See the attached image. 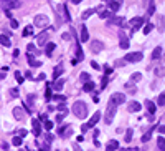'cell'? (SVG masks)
<instances>
[{
  "mask_svg": "<svg viewBox=\"0 0 165 151\" xmlns=\"http://www.w3.org/2000/svg\"><path fill=\"white\" fill-rule=\"evenodd\" d=\"M33 101H35V95H28V103L32 105Z\"/></svg>",
  "mask_w": 165,
  "mask_h": 151,
  "instance_id": "50",
  "label": "cell"
},
{
  "mask_svg": "<svg viewBox=\"0 0 165 151\" xmlns=\"http://www.w3.org/2000/svg\"><path fill=\"white\" fill-rule=\"evenodd\" d=\"M157 146L160 148L162 151H165V138H158V140H157Z\"/></svg>",
  "mask_w": 165,
  "mask_h": 151,
  "instance_id": "30",
  "label": "cell"
},
{
  "mask_svg": "<svg viewBox=\"0 0 165 151\" xmlns=\"http://www.w3.org/2000/svg\"><path fill=\"white\" fill-rule=\"evenodd\" d=\"M82 90H84V91H93V90H94V83L88 80V81L82 85Z\"/></svg>",
  "mask_w": 165,
  "mask_h": 151,
  "instance_id": "24",
  "label": "cell"
},
{
  "mask_svg": "<svg viewBox=\"0 0 165 151\" xmlns=\"http://www.w3.org/2000/svg\"><path fill=\"white\" fill-rule=\"evenodd\" d=\"M108 7H109L111 12H117L119 8H121V2H114V0H111V2L108 4Z\"/></svg>",
  "mask_w": 165,
  "mask_h": 151,
  "instance_id": "17",
  "label": "cell"
},
{
  "mask_svg": "<svg viewBox=\"0 0 165 151\" xmlns=\"http://www.w3.org/2000/svg\"><path fill=\"white\" fill-rule=\"evenodd\" d=\"M28 63H30V67H35V68H38V67H41V61L35 60V58H32V57H28Z\"/></svg>",
  "mask_w": 165,
  "mask_h": 151,
  "instance_id": "25",
  "label": "cell"
},
{
  "mask_svg": "<svg viewBox=\"0 0 165 151\" xmlns=\"http://www.w3.org/2000/svg\"><path fill=\"white\" fill-rule=\"evenodd\" d=\"M27 50H28V53H32V52H35V47H33V43H30V45H28V48H27Z\"/></svg>",
  "mask_w": 165,
  "mask_h": 151,
  "instance_id": "49",
  "label": "cell"
},
{
  "mask_svg": "<svg viewBox=\"0 0 165 151\" xmlns=\"http://www.w3.org/2000/svg\"><path fill=\"white\" fill-rule=\"evenodd\" d=\"M10 96L18 98V90H17V88H12V90H10Z\"/></svg>",
  "mask_w": 165,
  "mask_h": 151,
  "instance_id": "43",
  "label": "cell"
},
{
  "mask_svg": "<svg viewBox=\"0 0 165 151\" xmlns=\"http://www.w3.org/2000/svg\"><path fill=\"white\" fill-rule=\"evenodd\" d=\"M155 75H157V76H164L165 75V57H164V60H162L160 67H157V68H155Z\"/></svg>",
  "mask_w": 165,
  "mask_h": 151,
  "instance_id": "16",
  "label": "cell"
},
{
  "mask_svg": "<svg viewBox=\"0 0 165 151\" xmlns=\"http://www.w3.org/2000/svg\"><path fill=\"white\" fill-rule=\"evenodd\" d=\"M7 72H8V70H4V68H2V72H0V80H4V78H5Z\"/></svg>",
  "mask_w": 165,
  "mask_h": 151,
  "instance_id": "48",
  "label": "cell"
},
{
  "mask_svg": "<svg viewBox=\"0 0 165 151\" xmlns=\"http://www.w3.org/2000/svg\"><path fill=\"white\" fill-rule=\"evenodd\" d=\"M45 100H46V101L51 100V88H50V86H46V90H45Z\"/></svg>",
  "mask_w": 165,
  "mask_h": 151,
  "instance_id": "34",
  "label": "cell"
},
{
  "mask_svg": "<svg viewBox=\"0 0 165 151\" xmlns=\"http://www.w3.org/2000/svg\"><path fill=\"white\" fill-rule=\"evenodd\" d=\"M53 50H55V43H46V48H45V53L48 55V57H50L51 53H53Z\"/></svg>",
  "mask_w": 165,
  "mask_h": 151,
  "instance_id": "26",
  "label": "cell"
},
{
  "mask_svg": "<svg viewBox=\"0 0 165 151\" xmlns=\"http://www.w3.org/2000/svg\"><path fill=\"white\" fill-rule=\"evenodd\" d=\"M99 17H101V18H109V17H112V12H111V10H102V12L99 13Z\"/></svg>",
  "mask_w": 165,
  "mask_h": 151,
  "instance_id": "28",
  "label": "cell"
},
{
  "mask_svg": "<svg viewBox=\"0 0 165 151\" xmlns=\"http://www.w3.org/2000/svg\"><path fill=\"white\" fill-rule=\"evenodd\" d=\"M61 73H63V65H58L56 68H55V72H53V78H55V80H56V78H58V76H60V75H61Z\"/></svg>",
  "mask_w": 165,
  "mask_h": 151,
  "instance_id": "27",
  "label": "cell"
},
{
  "mask_svg": "<svg viewBox=\"0 0 165 151\" xmlns=\"http://www.w3.org/2000/svg\"><path fill=\"white\" fill-rule=\"evenodd\" d=\"M73 113H74L79 120L86 118L88 116V105L84 103V101H76V103L73 105Z\"/></svg>",
  "mask_w": 165,
  "mask_h": 151,
  "instance_id": "1",
  "label": "cell"
},
{
  "mask_svg": "<svg viewBox=\"0 0 165 151\" xmlns=\"http://www.w3.org/2000/svg\"><path fill=\"white\" fill-rule=\"evenodd\" d=\"M27 135V129H20V136H25Z\"/></svg>",
  "mask_w": 165,
  "mask_h": 151,
  "instance_id": "56",
  "label": "cell"
},
{
  "mask_svg": "<svg viewBox=\"0 0 165 151\" xmlns=\"http://www.w3.org/2000/svg\"><path fill=\"white\" fill-rule=\"evenodd\" d=\"M2 148H4V150H8V143H2Z\"/></svg>",
  "mask_w": 165,
  "mask_h": 151,
  "instance_id": "57",
  "label": "cell"
},
{
  "mask_svg": "<svg viewBox=\"0 0 165 151\" xmlns=\"http://www.w3.org/2000/svg\"><path fill=\"white\" fill-rule=\"evenodd\" d=\"M127 110H129V111H132V113H137V111H140V110H142V105H140L139 101H129Z\"/></svg>",
  "mask_w": 165,
  "mask_h": 151,
  "instance_id": "7",
  "label": "cell"
},
{
  "mask_svg": "<svg viewBox=\"0 0 165 151\" xmlns=\"http://www.w3.org/2000/svg\"><path fill=\"white\" fill-rule=\"evenodd\" d=\"M150 136H152V129H150V131H147V133L144 135V136H142V141H144V143H147V141L150 140Z\"/></svg>",
  "mask_w": 165,
  "mask_h": 151,
  "instance_id": "39",
  "label": "cell"
},
{
  "mask_svg": "<svg viewBox=\"0 0 165 151\" xmlns=\"http://www.w3.org/2000/svg\"><path fill=\"white\" fill-rule=\"evenodd\" d=\"M63 86H65V80H63V78L58 80L56 78V81L53 83V86H51V88H53V90H56V91H61V90H63Z\"/></svg>",
  "mask_w": 165,
  "mask_h": 151,
  "instance_id": "12",
  "label": "cell"
},
{
  "mask_svg": "<svg viewBox=\"0 0 165 151\" xmlns=\"http://www.w3.org/2000/svg\"><path fill=\"white\" fill-rule=\"evenodd\" d=\"M145 106H147V110H149V113H150V115H154V113H155V103H152L150 100L145 101Z\"/></svg>",
  "mask_w": 165,
  "mask_h": 151,
  "instance_id": "23",
  "label": "cell"
},
{
  "mask_svg": "<svg viewBox=\"0 0 165 151\" xmlns=\"http://www.w3.org/2000/svg\"><path fill=\"white\" fill-rule=\"evenodd\" d=\"M99 120H101V113H99V111H96V113H94V115L89 118V121H88L86 125L89 126V128H94V126L97 125V121H99Z\"/></svg>",
  "mask_w": 165,
  "mask_h": 151,
  "instance_id": "9",
  "label": "cell"
},
{
  "mask_svg": "<svg viewBox=\"0 0 165 151\" xmlns=\"http://www.w3.org/2000/svg\"><path fill=\"white\" fill-rule=\"evenodd\" d=\"M119 37H121V45H119V47L124 48V50H126V48H129V47H130V45H129V38H127L124 33H121Z\"/></svg>",
  "mask_w": 165,
  "mask_h": 151,
  "instance_id": "14",
  "label": "cell"
},
{
  "mask_svg": "<svg viewBox=\"0 0 165 151\" xmlns=\"http://www.w3.org/2000/svg\"><path fill=\"white\" fill-rule=\"evenodd\" d=\"M94 12H96V10H93V8H89V10H86V12H84V13H82V18H84V20H86V18H89L91 15L94 13Z\"/></svg>",
  "mask_w": 165,
  "mask_h": 151,
  "instance_id": "36",
  "label": "cell"
},
{
  "mask_svg": "<svg viewBox=\"0 0 165 151\" xmlns=\"http://www.w3.org/2000/svg\"><path fill=\"white\" fill-rule=\"evenodd\" d=\"M112 100L116 101L117 105H122V103H126V95L124 93H112Z\"/></svg>",
  "mask_w": 165,
  "mask_h": 151,
  "instance_id": "10",
  "label": "cell"
},
{
  "mask_svg": "<svg viewBox=\"0 0 165 151\" xmlns=\"http://www.w3.org/2000/svg\"><path fill=\"white\" fill-rule=\"evenodd\" d=\"M15 78H17V81L20 83V85H22V83H23V80H25V78H23V75H22L20 72H15Z\"/></svg>",
  "mask_w": 165,
  "mask_h": 151,
  "instance_id": "35",
  "label": "cell"
},
{
  "mask_svg": "<svg viewBox=\"0 0 165 151\" xmlns=\"http://www.w3.org/2000/svg\"><path fill=\"white\" fill-rule=\"evenodd\" d=\"M117 148H119V143H117V141H116V140H111L108 144H106V150H108V151L117 150Z\"/></svg>",
  "mask_w": 165,
  "mask_h": 151,
  "instance_id": "20",
  "label": "cell"
},
{
  "mask_svg": "<svg viewBox=\"0 0 165 151\" xmlns=\"http://www.w3.org/2000/svg\"><path fill=\"white\" fill-rule=\"evenodd\" d=\"M13 116L17 120H20V121H23V120H25V113H23L22 108H15V110H13Z\"/></svg>",
  "mask_w": 165,
  "mask_h": 151,
  "instance_id": "13",
  "label": "cell"
},
{
  "mask_svg": "<svg viewBox=\"0 0 165 151\" xmlns=\"http://www.w3.org/2000/svg\"><path fill=\"white\" fill-rule=\"evenodd\" d=\"M104 70H106V75H111V73H112V68L109 67V65H106V67H104Z\"/></svg>",
  "mask_w": 165,
  "mask_h": 151,
  "instance_id": "47",
  "label": "cell"
},
{
  "mask_svg": "<svg viewBox=\"0 0 165 151\" xmlns=\"http://www.w3.org/2000/svg\"><path fill=\"white\" fill-rule=\"evenodd\" d=\"M76 58H78V60H82V50H81V47H78V50H76Z\"/></svg>",
  "mask_w": 165,
  "mask_h": 151,
  "instance_id": "42",
  "label": "cell"
},
{
  "mask_svg": "<svg viewBox=\"0 0 165 151\" xmlns=\"http://www.w3.org/2000/svg\"><path fill=\"white\" fill-rule=\"evenodd\" d=\"M93 100H94V103H99V96H97V95H94Z\"/></svg>",
  "mask_w": 165,
  "mask_h": 151,
  "instance_id": "54",
  "label": "cell"
},
{
  "mask_svg": "<svg viewBox=\"0 0 165 151\" xmlns=\"http://www.w3.org/2000/svg\"><path fill=\"white\" fill-rule=\"evenodd\" d=\"M73 4H79V2H81V0H71Z\"/></svg>",
  "mask_w": 165,
  "mask_h": 151,
  "instance_id": "58",
  "label": "cell"
},
{
  "mask_svg": "<svg viewBox=\"0 0 165 151\" xmlns=\"http://www.w3.org/2000/svg\"><path fill=\"white\" fill-rule=\"evenodd\" d=\"M101 50H102V43H101L99 40H94L93 45H91V52H93V53H99Z\"/></svg>",
  "mask_w": 165,
  "mask_h": 151,
  "instance_id": "11",
  "label": "cell"
},
{
  "mask_svg": "<svg viewBox=\"0 0 165 151\" xmlns=\"http://www.w3.org/2000/svg\"><path fill=\"white\" fill-rule=\"evenodd\" d=\"M81 80L82 81H88L89 80V73H81Z\"/></svg>",
  "mask_w": 165,
  "mask_h": 151,
  "instance_id": "45",
  "label": "cell"
},
{
  "mask_svg": "<svg viewBox=\"0 0 165 151\" xmlns=\"http://www.w3.org/2000/svg\"><path fill=\"white\" fill-rule=\"evenodd\" d=\"M0 5L4 8H8V10H12V8H20V0H2L0 2Z\"/></svg>",
  "mask_w": 165,
  "mask_h": 151,
  "instance_id": "4",
  "label": "cell"
},
{
  "mask_svg": "<svg viewBox=\"0 0 165 151\" xmlns=\"http://www.w3.org/2000/svg\"><path fill=\"white\" fill-rule=\"evenodd\" d=\"M116 110H117V103H116L114 100H109L108 101V110H106V123H111L112 121V118H114V115H116Z\"/></svg>",
  "mask_w": 165,
  "mask_h": 151,
  "instance_id": "2",
  "label": "cell"
},
{
  "mask_svg": "<svg viewBox=\"0 0 165 151\" xmlns=\"http://www.w3.org/2000/svg\"><path fill=\"white\" fill-rule=\"evenodd\" d=\"M12 143H13L15 146H20V144H22V138H20V135H18V136H15L13 140H12Z\"/></svg>",
  "mask_w": 165,
  "mask_h": 151,
  "instance_id": "37",
  "label": "cell"
},
{
  "mask_svg": "<svg viewBox=\"0 0 165 151\" xmlns=\"http://www.w3.org/2000/svg\"><path fill=\"white\" fill-rule=\"evenodd\" d=\"M48 37H50V32H41L38 37H36V43H38V45H46Z\"/></svg>",
  "mask_w": 165,
  "mask_h": 151,
  "instance_id": "8",
  "label": "cell"
},
{
  "mask_svg": "<svg viewBox=\"0 0 165 151\" xmlns=\"http://www.w3.org/2000/svg\"><path fill=\"white\" fill-rule=\"evenodd\" d=\"M152 28H154V25H152V23H147V25L144 27V33H145V35H147V33H150Z\"/></svg>",
  "mask_w": 165,
  "mask_h": 151,
  "instance_id": "38",
  "label": "cell"
},
{
  "mask_svg": "<svg viewBox=\"0 0 165 151\" xmlns=\"http://www.w3.org/2000/svg\"><path fill=\"white\" fill-rule=\"evenodd\" d=\"M10 25H12V28H17V27H18V22H17V20H12Z\"/></svg>",
  "mask_w": 165,
  "mask_h": 151,
  "instance_id": "51",
  "label": "cell"
},
{
  "mask_svg": "<svg viewBox=\"0 0 165 151\" xmlns=\"http://www.w3.org/2000/svg\"><path fill=\"white\" fill-rule=\"evenodd\" d=\"M0 43H2V45H4V47H10L12 45V42H10V38H8L7 35H0Z\"/></svg>",
  "mask_w": 165,
  "mask_h": 151,
  "instance_id": "22",
  "label": "cell"
},
{
  "mask_svg": "<svg viewBox=\"0 0 165 151\" xmlns=\"http://www.w3.org/2000/svg\"><path fill=\"white\" fill-rule=\"evenodd\" d=\"M155 12V5H154V2H150V4H149V10H147V13L149 15H152Z\"/></svg>",
  "mask_w": 165,
  "mask_h": 151,
  "instance_id": "40",
  "label": "cell"
},
{
  "mask_svg": "<svg viewBox=\"0 0 165 151\" xmlns=\"http://www.w3.org/2000/svg\"><path fill=\"white\" fill-rule=\"evenodd\" d=\"M142 80V75L140 73H132L130 75V81H140Z\"/></svg>",
  "mask_w": 165,
  "mask_h": 151,
  "instance_id": "31",
  "label": "cell"
},
{
  "mask_svg": "<svg viewBox=\"0 0 165 151\" xmlns=\"http://www.w3.org/2000/svg\"><path fill=\"white\" fill-rule=\"evenodd\" d=\"M51 140H53V136H51V135H46V141H48V143H51Z\"/></svg>",
  "mask_w": 165,
  "mask_h": 151,
  "instance_id": "55",
  "label": "cell"
},
{
  "mask_svg": "<svg viewBox=\"0 0 165 151\" xmlns=\"http://www.w3.org/2000/svg\"><path fill=\"white\" fill-rule=\"evenodd\" d=\"M91 67H93V68H96V70H97V68H99V65H97V63H96V61H91Z\"/></svg>",
  "mask_w": 165,
  "mask_h": 151,
  "instance_id": "53",
  "label": "cell"
},
{
  "mask_svg": "<svg viewBox=\"0 0 165 151\" xmlns=\"http://www.w3.org/2000/svg\"><path fill=\"white\" fill-rule=\"evenodd\" d=\"M158 133H160V135L165 133V126H158Z\"/></svg>",
  "mask_w": 165,
  "mask_h": 151,
  "instance_id": "52",
  "label": "cell"
},
{
  "mask_svg": "<svg viewBox=\"0 0 165 151\" xmlns=\"http://www.w3.org/2000/svg\"><path fill=\"white\" fill-rule=\"evenodd\" d=\"M127 25L130 27L132 30H137V28H140V27L144 25V18L142 17H137V18H132V20L127 23Z\"/></svg>",
  "mask_w": 165,
  "mask_h": 151,
  "instance_id": "6",
  "label": "cell"
},
{
  "mask_svg": "<svg viewBox=\"0 0 165 151\" xmlns=\"http://www.w3.org/2000/svg\"><path fill=\"white\" fill-rule=\"evenodd\" d=\"M89 40V33H88V28L86 25L81 27V42H88Z\"/></svg>",
  "mask_w": 165,
  "mask_h": 151,
  "instance_id": "18",
  "label": "cell"
},
{
  "mask_svg": "<svg viewBox=\"0 0 165 151\" xmlns=\"http://www.w3.org/2000/svg\"><path fill=\"white\" fill-rule=\"evenodd\" d=\"M150 57H152V60H160L162 58V47H155Z\"/></svg>",
  "mask_w": 165,
  "mask_h": 151,
  "instance_id": "15",
  "label": "cell"
},
{
  "mask_svg": "<svg viewBox=\"0 0 165 151\" xmlns=\"http://www.w3.org/2000/svg\"><path fill=\"white\" fill-rule=\"evenodd\" d=\"M140 60H142V53L140 52H134V53L126 55V61H129V63H136V61H140Z\"/></svg>",
  "mask_w": 165,
  "mask_h": 151,
  "instance_id": "5",
  "label": "cell"
},
{
  "mask_svg": "<svg viewBox=\"0 0 165 151\" xmlns=\"http://www.w3.org/2000/svg\"><path fill=\"white\" fill-rule=\"evenodd\" d=\"M60 111H61V113H58V116H56V121H58V123H61V121H63V118H65V116L68 115V110H66L65 106H61Z\"/></svg>",
  "mask_w": 165,
  "mask_h": 151,
  "instance_id": "19",
  "label": "cell"
},
{
  "mask_svg": "<svg viewBox=\"0 0 165 151\" xmlns=\"http://www.w3.org/2000/svg\"><path fill=\"white\" fill-rule=\"evenodd\" d=\"M45 128H46V129H51V128H53V123H51V121H45Z\"/></svg>",
  "mask_w": 165,
  "mask_h": 151,
  "instance_id": "46",
  "label": "cell"
},
{
  "mask_svg": "<svg viewBox=\"0 0 165 151\" xmlns=\"http://www.w3.org/2000/svg\"><path fill=\"white\" fill-rule=\"evenodd\" d=\"M132 135H134V131L129 128V129H127V131H126V138H124V140H126V143H129V141L132 140Z\"/></svg>",
  "mask_w": 165,
  "mask_h": 151,
  "instance_id": "32",
  "label": "cell"
},
{
  "mask_svg": "<svg viewBox=\"0 0 165 151\" xmlns=\"http://www.w3.org/2000/svg\"><path fill=\"white\" fill-rule=\"evenodd\" d=\"M32 33H33V27L32 25L25 27V30H23V37H30Z\"/></svg>",
  "mask_w": 165,
  "mask_h": 151,
  "instance_id": "29",
  "label": "cell"
},
{
  "mask_svg": "<svg viewBox=\"0 0 165 151\" xmlns=\"http://www.w3.org/2000/svg\"><path fill=\"white\" fill-rule=\"evenodd\" d=\"M157 105L158 106H164L165 105V93H160V96H158V100H157Z\"/></svg>",
  "mask_w": 165,
  "mask_h": 151,
  "instance_id": "33",
  "label": "cell"
},
{
  "mask_svg": "<svg viewBox=\"0 0 165 151\" xmlns=\"http://www.w3.org/2000/svg\"><path fill=\"white\" fill-rule=\"evenodd\" d=\"M32 125H33V133L38 136L40 135V131H41V126H40V123H38V120H33L32 121Z\"/></svg>",
  "mask_w": 165,
  "mask_h": 151,
  "instance_id": "21",
  "label": "cell"
},
{
  "mask_svg": "<svg viewBox=\"0 0 165 151\" xmlns=\"http://www.w3.org/2000/svg\"><path fill=\"white\" fill-rule=\"evenodd\" d=\"M106 86H108V76H104V78L101 80V90H104Z\"/></svg>",
  "mask_w": 165,
  "mask_h": 151,
  "instance_id": "41",
  "label": "cell"
},
{
  "mask_svg": "<svg viewBox=\"0 0 165 151\" xmlns=\"http://www.w3.org/2000/svg\"><path fill=\"white\" fill-rule=\"evenodd\" d=\"M56 101H65L66 100V96H63V95H56V96H53Z\"/></svg>",
  "mask_w": 165,
  "mask_h": 151,
  "instance_id": "44",
  "label": "cell"
},
{
  "mask_svg": "<svg viewBox=\"0 0 165 151\" xmlns=\"http://www.w3.org/2000/svg\"><path fill=\"white\" fill-rule=\"evenodd\" d=\"M33 23H35V27L45 28V27H48V23H50V18H48L46 15H36V17L33 18Z\"/></svg>",
  "mask_w": 165,
  "mask_h": 151,
  "instance_id": "3",
  "label": "cell"
}]
</instances>
